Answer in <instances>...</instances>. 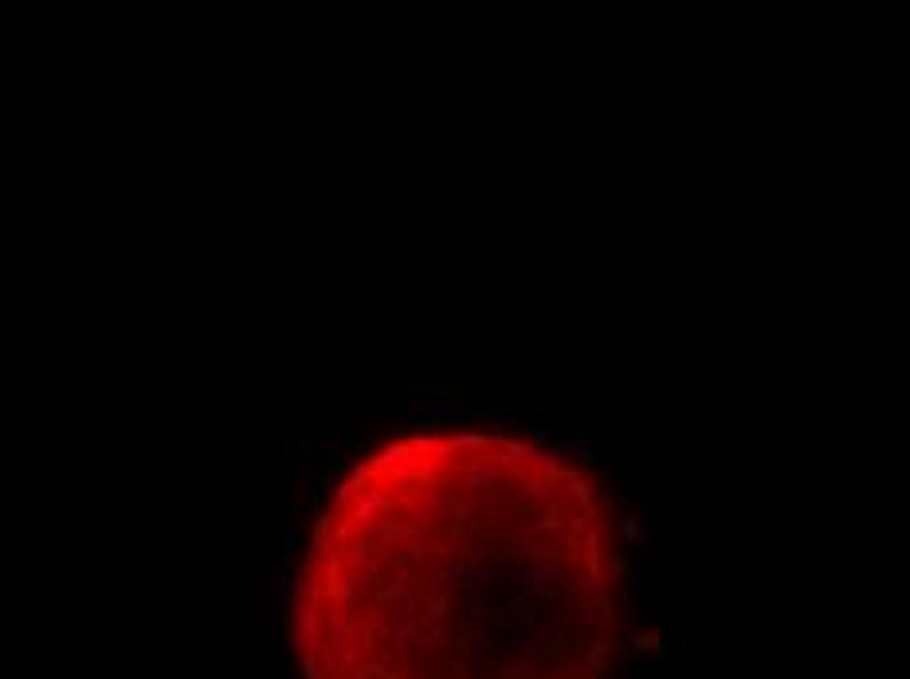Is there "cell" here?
Wrapping results in <instances>:
<instances>
[{
	"label": "cell",
	"mask_w": 910,
	"mask_h": 679,
	"mask_svg": "<svg viewBox=\"0 0 910 679\" xmlns=\"http://www.w3.org/2000/svg\"><path fill=\"white\" fill-rule=\"evenodd\" d=\"M592 451H597V456H620L624 440H600V444H592Z\"/></svg>",
	"instance_id": "8992f818"
},
{
	"label": "cell",
	"mask_w": 910,
	"mask_h": 679,
	"mask_svg": "<svg viewBox=\"0 0 910 679\" xmlns=\"http://www.w3.org/2000/svg\"><path fill=\"white\" fill-rule=\"evenodd\" d=\"M620 534H624V542H632V546H644V542H648V526H644V519L636 514V510L620 514Z\"/></svg>",
	"instance_id": "3957f363"
},
{
	"label": "cell",
	"mask_w": 910,
	"mask_h": 679,
	"mask_svg": "<svg viewBox=\"0 0 910 679\" xmlns=\"http://www.w3.org/2000/svg\"><path fill=\"white\" fill-rule=\"evenodd\" d=\"M644 503H648L651 510L660 507V475H655V471H651L648 479H644Z\"/></svg>",
	"instance_id": "5b68a950"
},
{
	"label": "cell",
	"mask_w": 910,
	"mask_h": 679,
	"mask_svg": "<svg viewBox=\"0 0 910 679\" xmlns=\"http://www.w3.org/2000/svg\"><path fill=\"white\" fill-rule=\"evenodd\" d=\"M499 432L392 436L314 519L290 640L306 679H604L620 617L604 507Z\"/></svg>",
	"instance_id": "6da1fadb"
},
{
	"label": "cell",
	"mask_w": 910,
	"mask_h": 679,
	"mask_svg": "<svg viewBox=\"0 0 910 679\" xmlns=\"http://www.w3.org/2000/svg\"><path fill=\"white\" fill-rule=\"evenodd\" d=\"M663 585V570L655 561H640V566H632V593H648V589H660Z\"/></svg>",
	"instance_id": "7a4b0ae2"
},
{
	"label": "cell",
	"mask_w": 910,
	"mask_h": 679,
	"mask_svg": "<svg viewBox=\"0 0 910 679\" xmlns=\"http://www.w3.org/2000/svg\"><path fill=\"white\" fill-rule=\"evenodd\" d=\"M553 451H557L561 460H589L592 444H589V440H581V436H573V440H557Z\"/></svg>",
	"instance_id": "277c9868"
}]
</instances>
